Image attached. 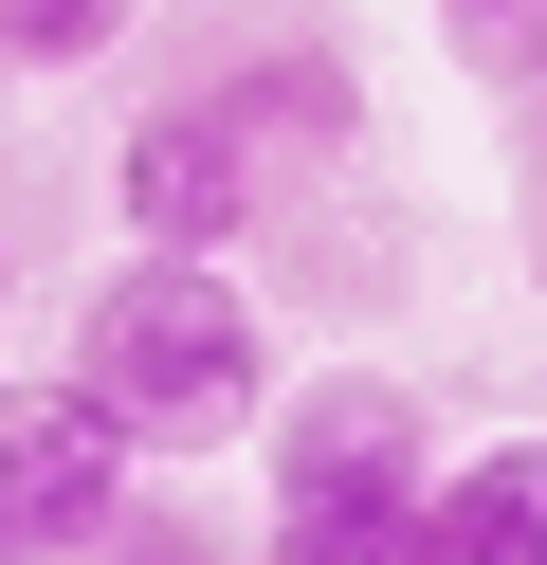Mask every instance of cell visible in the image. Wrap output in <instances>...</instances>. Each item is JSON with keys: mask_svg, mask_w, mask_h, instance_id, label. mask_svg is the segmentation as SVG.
Instances as JSON below:
<instances>
[{"mask_svg": "<svg viewBox=\"0 0 547 565\" xmlns=\"http://www.w3.org/2000/svg\"><path fill=\"white\" fill-rule=\"evenodd\" d=\"M55 365L128 438H238V419H274V310L238 256H109Z\"/></svg>", "mask_w": 547, "mask_h": 565, "instance_id": "obj_1", "label": "cell"}, {"mask_svg": "<svg viewBox=\"0 0 547 565\" xmlns=\"http://www.w3.org/2000/svg\"><path fill=\"white\" fill-rule=\"evenodd\" d=\"M438 492V419L401 365H311L255 419V529H383Z\"/></svg>", "mask_w": 547, "mask_h": 565, "instance_id": "obj_2", "label": "cell"}, {"mask_svg": "<svg viewBox=\"0 0 547 565\" xmlns=\"http://www.w3.org/2000/svg\"><path fill=\"white\" fill-rule=\"evenodd\" d=\"M274 201H292V164H274V128L238 110V74L165 92V110L109 147V237H128V256H255Z\"/></svg>", "mask_w": 547, "mask_h": 565, "instance_id": "obj_3", "label": "cell"}, {"mask_svg": "<svg viewBox=\"0 0 547 565\" xmlns=\"http://www.w3.org/2000/svg\"><path fill=\"white\" fill-rule=\"evenodd\" d=\"M128 492H146V438H128L73 365L0 383V565H92Z\"/></svg>", "mask_w": 547, "mask_h": 565, "instance_id": "obj_4", "label": "cell"}, {"mask_svg": "<svg viewBox=\"0 0 547 565\" xmlns=\"http://www.w3.org/2000/svg\"><path fill=\"white\" fill-rule=\"evenodd\" d=\"M420 547H438V565H547V438L438 456V492H420Z\"/></svg>", "mask_w": 547, "mask_h": 565, "instance_id": "obj_5", "label": "cell"}, {"mask_svg": "<svg viewBox=\"0 0 547 565\" xmlns=\"http://www.w3.org/2000/svg\"><path fill=\"white\" fill-rule=\"evenodd\" d=\"M146 0H0V74H92Z\"/></svg>", "mask_w": 547, "mask_h": 565, "instance_id": "obj_6", "label": "cell"}, {"mask_svg": "<svg viewBox=\"0 0 547 565\" xmlns=\"http://www.w3.org/2000/svg\"><path fill=\"white\" fill-rule=\"evenodd\" d=\"M255 565H438V547L420 511H383V529H255Z\"/></svg>", "mask_w": 547, "mask_h": 565, "instance_id": "obj_7", "label": "cell"}, {"mask_svg": "<svg viewBox=\"0 0 547 565\" xmlns=\"http://www.w3.org/2000/svg\"><path fill=\"white\" fill-rule=\"evenodd\" d=\"M92 565H238V547H219L201 511H165V492H128V511H109V547H92Z\"/></svg>", "mask_w": 547, "mask_h": 565, "instance_id": "obj_8", "label": "cell"}, {"mask_svg": "<svg viewBox=\"0 0 547 565\" xmlns=\"http://www.w3.org/2000/svg\"><path fill=\"white\" fill-rule=\"evenodd\" d=\"M438 19H456V55H511V38H529V0H438Z\"/></svg>", "mask_w": 547, "mask_h": 565, "instance_id": "obj_9", "label": "cell"}, {"mask_svg": "<svg viewBox=\"0 0 547 565\" xmlns=\"http://www.w3.org/2000/svg\"><path fill=\"white\" fill-rule=\"evenodd\" d=\"M529 274H547V110H529Z\"/></svg>", "mask_w": 547, "mask_h": 565, "instance_id": "obj_10", "label": "cell"}, {"mask_svg": "<svg viewBox=\"0 0 547 565\" xmlns=\"http://www.w3.org/2000/svg\"><path fill=\"white\" fill-rule=\"evenodd\" d=\"M0 310H19V237H0Z\"/></svg>", "mask_w": 547, "mask_h": 565, "instance_id": "obj_11", "label": "cell"}]
</instances>
